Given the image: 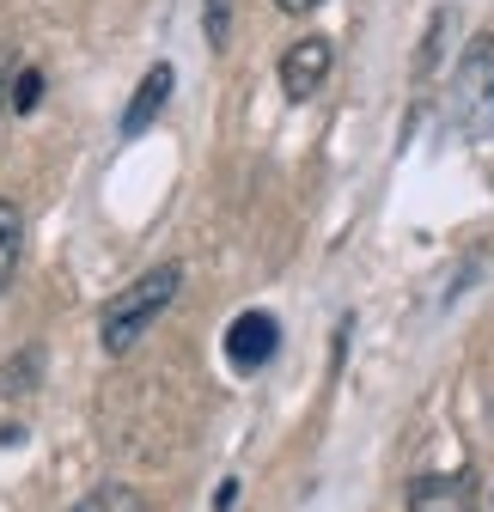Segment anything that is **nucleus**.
Masks as SVG:
<instances>
[{"instance_id":"1","label":"nucleus","mask_w":494,"mask_h":512,"mask_svg":"<svg viewBox=\"0 0 494 512\" xmlns=\"http://www.w3.org/2000/svg\"><path fill=\"white\" fill-rule=\"evenodd\" d=\"M177 287H183V269H177V263H159V269L135 275L129 287H122V293L104 305V317H98V342H104V354H129V348L159 324V317L171 311Z\"/></svg>"},{"instance_id":"2","label":"nucleus","mask_w":494,"mask_h":512,"mask_svg":"<svg viewBox=\"0 0 494 512\" xmlns=\"http://www.w3.org/2000/svg\"><path fill=\"white\" fill-rule=\"evenodd\" d=\"M452 128L464 141H488L494 135V37H470L452 74Z\"/></svg>"},{"instance_id":"3","label":"nucleus","mask_w":494,"mask_h":512,"mask_svg":"<svg viewBox=\"0 0 494 512\" xmlns=\"http://www.w3.org/2000/svg\"><path fill=\"white\" fill-rule=\"evenodd\" d=\"M275 342H281V324L269 311H238L232 324H226V360L232 372H257L275 360Z\"/></svg>"},{"instance_id":"4","label":"nucleus","mask_w":494,"mask_h":512,"mask_svg":"<svg viewBox=\"0 0 494 512\" xmlns=\"http://www.w3.org/2000/svg\"><path fill=\"white\" fill-rule=\"evenodd\" d=\"M330 61H336L330 37H299V43L281 55V92H287V98H312V92L330 80Z\"/></svg>"},{"instance_id":"5","label":"nucleus","mask_w":494,"mask_h":512,"mask_svg":"<svg viewBox=\"0 0 494 512\" xmlns=\"http://www.w3.org/2000/svg\"><path fill=\"white\" fill-rule=\"evenodd\" d=\"M171 86H177L171 61H153V68L141 74V86H135V98L122 104V116H116V135H122V141L147 135V128H153V116H159V110H165V98H171Z\"/></svg>"},{"instance_id":"6","label":"nucleus","mask_w":494,"mask_h":512,"mask_svg":"<svg viewBox=\"0 0 494 512\" xmlns=\"http://www.w3.org/2000/svg\"><path fill=\"white\" fill-rule=\"evenodd\" d=\"M409 512H476V476L470 470L415 476L409 482Z\"/></svg>"},{"instance_id":"7","label":"nucleus","mask_w":494,"mask_h":512,"mask_svg":"<svg viewBox=\"0 0 494 512\" xmlns=\"http://www.w3.org/2000/svg\"><path fill=\"white\" fill-rule=\"evenodd\" d=\"M19 250H25V214H19V202L0 196V293L19 275Z\"/></svg>"},{"instance_id":"8","label":"nucleus","mask_w":494,"mask_h":512,"mask_svg":"<svg viewBox=\"0 0 494 512\" xmlns=\"http://www.w3.org/2000/svg\"><path fill=\"white\" fill-rule=\"evenodd\" d=\"M68 512H147V500H141V488H129V482H98V488L80 494Z\"/></svg>"},{"instance_id":"9","label":"nucleus","mask_w":494,"mask_h":512,"mask_svg":"<svg viewBox=\"0 0 494 512\" xmlns=\"http://www.w3.org/2000/svg\"><path fill=\"white\" fill-rule=\"evenodd\" d=\"M37 92H43V74H37V68L13 74V80H7V110H19V116H25V110L37 104Z\"/></svg>"},{"instance_id":"10","label":"nucleus","mask_w":494,"mask_h":512,"mask_svg":"<svg viewBox=\"0 0 494 512\" xmlns=\"http://www.w3.org/2000/svg\"><path fill=\"white\" fill-rule=\"evenodd\" d=\"M202 31H208L214 49H226V37H232V0H208V7H202Z\"/></svg>"},{"instance_id":"11","label":"nucleus","mask_w":494,"mask_h":512,"mask_svg":"<svg viewBox=\"0 0 494 512\" xmlns=\"http://www.w3.org/2000/svg\"><path fill=\"white\" fill-rule=\"evenodd\" d=\"M214 506H220V512H232V506H238V482H220V500H214Z\"/></svg>"},{"instance_id":"12","label":"nucleus","mask_w":494,"mask_h":512,"mask_svg":"<svg viewBox=\"0 0 494 512\" xmlns=\"http://www.w3.org/2000/svg\"><path fill=\"white\" fill-rule=\"evenodd\" d=\"M318 0H281V13H312Z\"/></svg>"},{"instance_id":"13","label":"nucleus","mask_w":494,"mask_h":512,"mask_svg":"<svg viewBox=\"0 0 494 512\" xmlns=\"http://www.w3.org/2000/svg\"><path fill=\"white\" fill-rule=\"evenodd\" d=\"M0 68H7V55H0ZM0 98H7V86H0Z\"/></svg>"}]
</instances>
